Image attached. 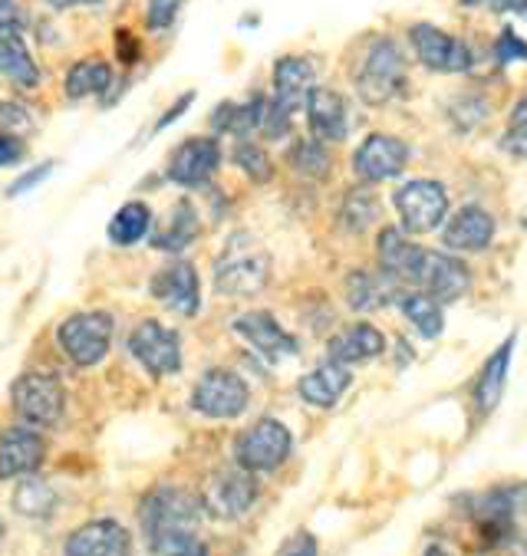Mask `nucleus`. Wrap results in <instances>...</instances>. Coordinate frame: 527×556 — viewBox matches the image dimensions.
<instances>
[{
	"instance_id": "obj_1",
	"label": "nucleus",
	"mask_w": 527,
	"mask_h": 556,
	"mask_svg": "<svg viewBox=\"0 0 527 556\" xmlns=\"http://www.w3.org/2000/svg\"><path fill=\"white\" fill-rule=\"evenodd\" d=\"M271 254L248 235L235 231L215 264V290L222 296H254L267 287Z\"/></svg>"
},
{
	"instance_id": "obj_2",
	"label": "nucleus",
	"mask_w": 527,
	"mask_h": 556,
	"mask_svg": "<svg viewBox=\"0 0 527 556\" xmlns=\"http://www.w3.org/2000/svg\"><path fill=\"white\" fill-rule=\"evenodd\" d=\"M201 517H204L201 497L175 484L152 488L139 504V523L149 540L165 536V533H188L198 527Z\"/></svg>"
},
{
	"instance_id": "obj_3",
	"label": "nucleus",
	"mask_w": 527,
	"mask_h": 556,
	"mask_svg": "<svg viewBox=\"0 0 527 556\" xmlns=\"http://www.w3.org/2000/svg\"><path fill=\"white\" fill-rule=\"evenodd\" d=\"M113 329H116V323L105 309H83V313H73L60 323L57 340H60V350L79 369H92L110 356Z\"/></svg>"
},
{
	"instance_id": "obj_4",
	"label": "nucleus",
	"mask_w": 527,
	"mask_h": 556,
	"mask_svg": "<svg viewBox=\"0 0 527 556\" xmlns=\"http://www.w3.org/2000/svg\"><path fill=\"white\" fill-rule=\"evenodd\" d=\"M356 92L366 105H386L392 102L405 86V56L396 47V40L379 37L369 43L363 63L356 66Z\"/></svg>"
},
{
	"instance_id": "obj_5",
	"label": "nucleus",
	"mask_w": 527,
	"mask_h": 556,
	"mask_svg": "<svg viewBox=\"0 0 527 556\" xmlns=\"http://www.w3.org/2000/svg\"><path fill=\"white\" fill-rule=\"evenodd\" d=\"M290 448H293L290 428L277 418H261L238 434L235 458H238V468H244L251 475H267L287 462Z\"/></svg>"
},
{
	"instance_id": "obj_6",
	"label": "nucleus",
	"mask_w": 527,
	"mask_h": 556,
	"mask_svg": "<svg viewBox=\"0 0 527 556\" xmlns=\"http://www.w3.org/2000/svg\"><path fill=\"white\" fill-rule=\"evenodd\" d=\"M11 402L21 421L30 428H53L66 412V392L53 372H24L11 386Z\"/></svg>"
},
{
	"instance_id": "obj_7",
	"label": "nucleus",
	"mask_w": 527,
	"mask_h": 556,
	"mask_svg": "<svg viewBox=\"0 0 527 556\" xmlns=\"http://www.w3.org/2000/svg\"><path fill=\"white\" fill-rule=\"evenodd\" d=\"M392 204L409 235H429L449 214V191L432 178H415L392 194Z\"/></svg>"
},
{
	"instance_id": "obj_8",
	"label": "nucleus",
	"mask_w": 527,
	"mask_h": 556,
	"mask_svg": "<svg viewBox=\"0 0 527 556\" xmlns=\"http://www.w3.org/2000/svg\"><path fill=\"white\" fill-rule=\"evenodd\" d=\"M251 402L248 382L235 369H208L191 389V412L204 418H238Z\"/></svg>"
},
{
	"instance_id": "obj_9",
	"label": "nucleus",
	"mask_w": 527,
	"mask_h": 556,
	"mask_svg": "<svg viewBox=\"0 0 527 556\" xmlns=\"http://www.w3.org/2000/svg\"><path fill=\"white\" fill-rule=\"evenodd\" d=\"M129 353L155 379L181 372V340L159 319H146L129 332Z\"/></svg>"
},
{
	"instance_id": "obj_10",
	"label": "nucleus",
	"mask_w": 527,
	"mask_h": 556,
	"mask_svg": "<svg viewBox=\"0 0 527 556\" xmlns=\"http://www.w3.org/2000/svg\"><path fill=\"white\" fill-rule=\"evenodd\" d=\"M258 501V478L244 468H225L208 481L201 494V507L215 520H238Z\"/></svg>"
},
{
	"instance_id": "obj_11",
	"label": "nucleus",
	"mask_w": 527,
	"mask_h": 556,
	"mask_svg": "<svg viewBox=\"0 0 527 556\" xmlns=\"http://www.w3.org/2000/svg\"><path fill=\"white\" fill-rule=\"evenodd\" d=\"M409 283L412 287H422L418 293H429L436 300H449L452 303V300L465 296V290L472 287V270L462 261L449 257V254L422 248Z\"/></svg>"
},
{
	"instance_id": "obj_12",
	"label": "nucleus",
	"mask_w": 527,
	"mask_h": 556,
	"mask_svg": "<svg viewBox=\"0 0 527 556\" xmlns=\"http://www.w3.org/2000/svg\"><path fill=\"white\" fill-rule=\"evenodd\" d=\"M415 56L436 73H465L472 70V50L465 40L432 27V24H415L409 30Z\"/></svg>"
},
{
	"instance_id": "obj_13",
	"label": "nucleus",
	"mask_w": 527,
	"mask_h": 556,
	"mask_svg": "<svg viewBox=\"0 0 527 556\" xmlns=\"http://www.w3.org/2000/svg\"><path fill=\"white\" fill-rule=\"evenodd\" d=\"M149 290L162 306H168L181 316H198V309H201V280H198V270L191 261L175 257L165 267H159Z\"/></svg>"
},
{
	"instance_id": "obj_14",
	"label": "nucleus",
	"mask_w": 527,
	"mask_h": 556,
	"mask_svg": "<svg viewBox=\"0 0 527 556\" xmlns=\"http://www.w3.org/2000/svg\"><path fill=\"white\" fill-rule=\"evenodd\" d=\"M47 458V441L30 425H11L0 434V481L30 478Z\"/></svg>"
},
{
	"instance_id": "obj_15",
	"label": "nucleus",
	"mask_w": 527,
	"mask_h": 556,
	"mask_svg": "<svg viewBox=\"0 0 527 556\" xmlns=\"http://www.w3.org/2000/svg\"><path fill=\"white\" fill-rule=\"evenodd\" d=\"M222 165V146L208 136H195L185 139L168 162V181L181 185V188H201L211 181V175Z\"/></svg>"
},
{
	"instance_id": "obj_16",
	"label": "nucleus",
	"mask_w": 527,
	"mask_h": 556,
	"mask_svg": "<svg viewBox=\"0 0 527 556\" xmlns=\"http://www.w3.org/2000/svg\"><path fill=\"white\" fill-rule=\"evenodd\" d=\"M129 549H133L129 530L110 517L76 527L63 543L66 556H129Z\"/></svg>"
},
{
	"instance_id": "obj_17",
	"label": "nucleus",
	"mask_w": 527,
	"mask_h": 556,
	"mask_svg": "<svg viewBox=\"0 0 527 556\" xmlns=\"http://www.w3.org/2000/svg\"><path fill=\"white\" fill-rule=\"evenodd\" d=\"M405 162H409V146H405L402 139H396V136L376 132V136H369V139L356 149V155H353V172H356L363 181L373 185V181H386V178L402 175Z\"/></svg>"
},
{
	"instance_id": "obj_18",
	"label": "nucleus",
	"mask_w": 527,
	"mask_h": 556,
	"mask_svg": "<svg viewBox=\"0 0 527 556\" xmlns=\"http://www.w3.org/2000/svg\"><path fill=\"white\" fill-rule=\"evenodd\" d=\"M303 109L316 142H343L350 136V105L337 89L316 86Z\"/></svg>"
},
{
	"instance_id": "obj_19",
	"label": "nucleus",
	"mask_w": 527,
	"mask_h": 556,
	"mask_svg": "<svg viewBox=\"0 0 527 556\" xmlns=\"http://www.w3.org/2000/svg\"><path fill=\"white\" fill-rule=\"evenodd\" d=\"M231 329L238 332V337H241L248 346H254V350H258L261 356H267V359H284V356H293V353H297L293 337L274 319V313H267V309L241 313V316L231 323Z\"/></svg>"
},
{
	"instance_id": "obj_20",
	"label": "nucleus",
	"mask_w": 527,
	"mask_h": 556,
	"mask_svg": "<svg viewBox=\"0 0 527 556\" xmlns=\"http://www.w3.org/2000/svg\"><path fill=\"white\" fill-rule=\"evenodd\" d=\"M316 89V66L306 56H280L274 63V102L287 116L300 113Z\"/></svg>"
},
{
	"instance_id": "obj_21",
	"label": "nucleus",
	"mask_w": 527,
	"mask_h": 556,
	"mask_svg": "<svg viewBox=\"0 0 527 556\" xmlns=\"http://www.w3.org/2000/svg\"><path fill=\"white\" fill-rule=\"evenodd\" d=\"M494 241V217L475 204L462 207L452 214V220L442 231V244L449 251H465V254H475V251H485L488 244Z\"/></svg>"
},
{
	"instance_id": "obj_22",
	"label": "nucleus",
	"mask_w": 527,
	"mask_h": 556,
	"mask_svg": "<svg viewBox=\"0 0 527 556\" xmlns=\"http://www.w3.org/2000/svg\"><path fill=\"white\" fill-rule=\"evenodd\" d=\"M386 350V337L373 326V323H353L347 329H340L337 337L327 343L330 363L340 366H353V363H366L376 359Z\"/></svg>"
},
{
	"instance_id": "obj_23",
	"label": "nucleus",
	"mask_w": 527,
	"mask_h": 556,
	"mask_svg": "<svg viewBox=\"0 0 527 556\" xmlns=\"http://www.w3.org/2000/svg\"><path fill=\"white\" fill-rule=\"evenodd\" d=\"M350 382H353V376H350L347 366H340V363H324V366H316L313 372H306V376L297 382V392H300V399H303L306 405H313V408H334V405L343 399V392L350 389Z\"/></svg>"
},
{
	"instance_id": "obj_24",
	"label": "nucleus",
	"mask_w": 527,
	"mask_h": 556,
	"mask_svg": "<svg viewBox=\"0 0 527 556\" xmlns=\"http://www.w3.org/2000/svg\"><path fill=\"white\" fill-rule=\"evenodd\" d=\"M198 231H201V217H198L195 204L188 198H181V201L172 204L168 217L159 225V231L152 238V248H159L165 254H181L188 244H195Z\"/></svg>"
},
{
	"instance_id": "obj_25",
	"label": "nucleus",
	"mask_w": 527,
	"mask_h": 556,
	"mask_svg": "<svg viewBox=\"0 0 527 556\" xmlns=\"http://www.w3.org/2000/svg\"><path fill=\"white\" fill-rule=\"evenodd\" d=\"M264 109H267L264 96H251L248 102H222L215 113H211V129L238 136L241 142H248V136L261 132Z\"/></svg>"
},
{
	"instance_id": "obj_26",
	"label": "nucleus",
	"mask_w": 527,
	"mask_h": 556,
	"mask_svg": "<svg viewBox=\"0 0 527 556\" xmlns=\"http://www.w3.org/2000/svg\"><path fill=\"white\" fill-rule=\"evenodd\" d=\"M511 353H514V337H507L494 353L491 359L481 366V376L475 382V405L481 415H491L504 395V386H507V369H511Z\"/></svg>"
},
{
	"instance_id": "obj_27",
	"label": "nucleus",
	"mask_w": 527,
	"mask_h": 556,
	"mask_svg": "<svg viewBox=\"0 0 527 556\" xmlns=\"http://www.w3.org/2000/svg\"><path fill=\"white\" fill-rule=\"evenodd\" d=\"M399 296L402 293L396 290V280H389V277H379V274H369V270H353L347 277V300L360 313L399 303Z\"/></svg>"
},
{
	"instance_id": "obj_28",
	"label": "nucleus",
	"mask_w": 527,
	"mask_h": 556,
	"mask_svg": "<svg viewBox=\"0 0 527 556\" xmlns=\"http://www.w3.org/2000/svg\"><path fill=\"white\" fill-rule=\"evenodd\" d=\"M418 244H412L402 231L396 228H386L379 235V264H382V274L396 283H409L412 280V270H415V261H418Z\"/></svg>"
},
{
	"instance_id": "obj_29",
	"label": "nucleus",
	"mask_w": 527,
	"mask_h": 556,
	"mask_svg": "<svg viewBox=\"0 0 527 556\" xmlns=\"http://www.w3.org/2000/svg\"><path fill=\"white\" fill-rule=\"evenodd\" d=\"M105 235H110V241L116 248H133L139 244L146 235H152V207L146 201H129L123 204L113 220H110V228H105Z\"/></svg>"
},
{
	"instance_id": "obj_30",
	"label": "nucleus",
	"mask_w": 527,
	"mask_h": 556,
	"mask_svg": "<svg viewBox=\"0 0 527 556\" xmlns=\"http://www.w3.org/2000/svg\"><path fill=\"white\" fill-rule=\"evenodd\" d=\"M113 86V70L102 60H79L66 70L63 92L70 99H86V96H102Z\"/></svg>"
},
{
	"instance_id": "obj_31",
	"label": "nucleus",
	"mask_w": 527,
	"mask_h": 556,
	"mask_svg": "<svg viewBox=\"0 0 527 556\" xmlns=\"http://www.w3.org/2000/svg\"><path fill=\"white\" fill-rule=\"evenodd\" d=\"M399 306L405 313V319L422 332V340H439L442 329H446V316L436 296L429 293H402Z\"/></svg>"
},
{
	"instance_id": "obj_32",
	"label": "nucleus",
	"mask_w": 527,
	"mask_h": 556,
	"mask_svg": "<svg viewBox=\"0 0 527 556\" xmlns=\"http://www.w3.org/2000/svg\"><path fill=\"white\" fill-rule=\"evenodd\" d=\"M0 76H8L11 83L27 86V89H34L40 83V70L21 37L0 34Z\"/></svg>"
},
{
	"instance_id": "obj_33",
	"label": "nucleus",
	"mask_w": 527,
	"mask_h": 556,
	"mask_svg": "<svg viewBox=\"0 0 527 556\" xmlns=\"http://www.w3.org/2000/svg\"><path fill=\"white\" fill-rule=\"evenodd\" d=\"M14 510L21 517H30V520H47L57 510V491L47 481L24 478L14 491Z\"/></svg>"
},
{
	"instance_id": "obj_34",
	"label": "nucleus",
	"mask_w": 527,
	"mask_h": 556,
	"mask_svg": "<svg viewBox=\"0 0 527 556\" xmlns=\"http://www.w3.org/2000/svg\"><path fill=\"white\" fill-rule=\"evenodd\" d=\"M290 165H293V172L297 175H303V178H327L330 175V152H327V146L324 142H316V139H300L293 149H290Z\"/></svg>"
},
{
	"instance_id": "obj_35",
	"label": "nucleus",
	"mask_w": 527,
	"mask_h": 556,
	"mask_svg": "<svg viewBox=\"0 0 527 556\" xmlns=\"http://www.w3.org/2000/svg\"><path fill=\"white\" fill-rule=\"evenodd\" d=\"M501 149L511 155V159H520L527 162V96H520L511 109V119H507V129L501 136Z\"/></svg>"
},
{
	"instance_id": "obj_36",
	"label": "nucleus",
	"mask_w": 527,
	"mask_h": 556,
	"mask_svg": "<svg viewBox=\"0 0 527 556\" xmlns=\"http://www.w3.org/2000/svg\"><path fill=\"white\" fill-rule=\"evenodd\" d=\"M235 165H238L254 185H267V181L274 178V162H271V155H267L261 146H254V142H238V149H235Z\"/></svg>"
},
{
	"instance_id": "obj_37",
	"label": "nucleus",
	"mask_w": 527,
	"mask_h": 556,
	"mask_svg": "<svg viewBox=\"0 0 527 556\" xmlns=\"http://www.w3.org/2000/svg\"><path fill=\"white\" fill-rule=\"evenodd\" d=\"M149 549H152V556H208V546L198 540L195 530L155 536V540H149Z\"/></svg>"
},
{
	"instance_id": "obj_38",
	"label": "nucleus",
	"mask_w": 527,
	"mask_h": 556,
	"mask_svg": "<svg viewBox=\"0 0 527 556\" xmlns=\"http://www.w3.org/2000/svg\"><path fill=\"white\" fill-rule=\"evenodd\" d=\"M376 214H379V204H376V198L369 191H353L347 198V204H343V220H347L350 231L369 228L373 220H376Z\"/></svg>"
},
{
	"instance_id": "obj_39",
	"label": "nucleus",
	"mask_w": 527,
	"mask_h": 556,
	"mask_svg": "<svg viewBox=\"0 0 527 556\" xmlns=\"http://www.w3.org/2000/svg\"><path fill=\"white\" fill-rule=\"evenodd\" d=\"M181 4L185 0H149L146 4V24H149V30H168L172 24H175V17H178V11H181Z\"/></svg>"
},
{
	"instance_id": "obj_40",
	"label": "nucleus",
	"mask_w": 527,
	"mask_h": 556,
	"mask_svg": "<svg viewBox=\"0 0 527 556\" xmlns=\"http://www.w3.org/2000/svg\"><path fill=\"white\" fill-rule=\"evenodd\" d=\"M494 56H498L501 66H507L514 60H527V43L511 27H504L501 37H498V43H494Z\"/></svg>"
},
{
	"instance_id": "obj_41",
	"label": "nucleus",
	"mask_w": 527,
	"mask_h": 556,
	"mask_svg": "<svg viewBox=\"0 0 527 556\" xmlns=\"http://www.w3.org/2000/svg\"><path fill=\"white\" fill-rule=\"evenodd\" d=\"M27 27V17H24V8L17 0H0V34L4 37H21Z\"/></svg>"
},
{
	"instance_id": "obj_42",
	"label": "nucleus",
	"mask_w": 527,
	"mask_h": 556,
	"mask_svg": "<svg viewBox=\"0 0 527 556\" xmlns=\"http://www.w3.org/2000/svg\"><path fill=\"white\" fill-rule=\"evenodd\" d=\"M0 129H8V136L27 132L30 129L27 109H21L17 102H0Z\"/></svg>"
},
{
	"instance_id": "obj_43",
	"label": "nucleus",
	"mask_w": 527,
	"mask_h": 556,
	"mask_svg": "<svg viewBox=\"0 0 527 556\" xmlns=\"http://www.w3.org/2000/svg\"><path fill=\"white\" fill-rule=\"evenodd\" d=\"M53 172V162H47V165H37L34 172H27V175H21L11 188H8V194L11 198H17V194H24V191H30V188H37L47 175Z\"/></svg>"
},
{
	"instance_id": "obj_44",
	"label": "nucleus",
	"mask_w": 527,
	"mask_h": 556,
	"mask_svg": "<svg viewBox=\"0 0 527 556\" xmlns=\"http://www.w3.org/2000/svg\"><path fill=\"white\" fill-rule=\"evenodd\" d=\"M21 159H24V142H21L17 136L0 132V168L17 165Z\"/></svg>"
},
{
	"instance_id": "obj_45",
	"label": "nucleus",
	"mask_w": 527,
	"mask_h": 556,
	"mask_svg": "<svg viewBox=\"0 0 527 556\" xmlns=\"http://www.w3.org/2000/svg\"><path fill=\"white\" fill-rule=\"evenodd\" d=\"M191 99H195V92H185V96H181V99H178V102H175V105L168 109V113H165V116H162V119L155 123V132H162V129H168V126H172L175 119H181V116H185V109L191 105Z\"/></svg>"
},
{
	"instance_id": "obj_46",
	"label": "nucleus",
	"mask_w": 527,
	"mask_h": 556,
	"mask_svg": "<svg viewBox=\"0 0 527 556\" xmlns=\"http://www.w3.org/2000/svg\"><path fill=\"white\" fill-rule=\"evenodd\" d=\"M284 556H316V540L313 536H297V543L293 546H287V553Z\"/></svg>"
},
{
	"instance_id": "obj_47",
	"label": "nucleus",
	"mask_w": 527,
	"mask_h": 556,
	"mask_svg": "<svg viewBox=\"0 0 527 556\" xmlns=\"http://www.w3.org/2000/svg\"><path fill=\"white\" fill-rule=\"evenodd\" d=\"M491 8L494 11H511L520 21H527V0H491Z\"/></svg>"
},
{
	"instance_id": "obj_48",
	"label": "nucleus",
	"mask_w": 527,
	"mask_h": 556,
	"mask_svg": "<svg viewBox=\"0 0 527 556\" xmlns=\"http://www.w3.org/2000/svg\"><path fill=\"white\" fill-rule=\"evenodd\" d=\"M53 11H73V8H96L102 0H47Z\"/></svg>"
},
{
	"instance_id": "obj_49",
	"label": "nucleus",
	"mask_w": 527,
	"mask_h": 556,
	"mask_svg": "<svg viewBox=\"0 0 527 556\" xmlns=\"http://www.w3.org/2000/svg\"><path fill=\"white\" fill-rule=\"evenodd\" d=\"M422 556H452V553H449V549H442V546H429Z\"/></svg>"
},
{
	"instance_id": "obj_50",
	"label": "nucleus",
	"mask_w": 527,
	"mask_h": 556,
	"mask_svg": "<svg viewBox=\"0 0 527 556\" xmlns=\"http://www.w3.org/2000/svg\"><path fill=\"white\" fill-rule=\"evenodd\" d=\"M465 8H475V4H491V0H462Z\"/></svg>"
},
{
	"instance_id": "obj_51",
	"label": "nucleus",
	"mask_w": 527,
	"mask_h": 556,
	"mask_svg": "<svg viewBox=\"0 0 527 556\" xmlns=\"http://www.w3.org/2000/svg\"><path fill=\"white\" fill-rule=\"evenodd\" d=\"M0 543H4V523H0Z\"/></svg>"
}]
</instances>
